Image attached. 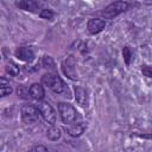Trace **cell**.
Instances as JSON below:
<instances>
[{
  "label": "cell",
  "instance_id": "11",
  "mask_svg": "<svg viewBox=\"0 0 152 152\" xmlns=\"http://www.w3.org/2000/svg\"><path fill=\"white\" fill-rule=\"evenodd\" d=\"M30 94H31V97L37 100V101H42L45 96V90L43 88V86L40 83H33L30 88Z\"/></svg>",
  "mask_w": 152,
  "mask_h": 152
},
{
  "label": "cell",
  "instance_id": "4",
  "mask_svg": "<svg viewBox=\"0 0 152 152\" xmlns=\"http://www.w3.org/2000/svg\"><path fill=\"white\" fill-rule=\"evenodd\" d=\"M20 114H21V119L25 124H33L38 120L40 113H39L38 107H36L31 103H27L21 107Z\"/></svg>",
  "mask_w": 152,
  "mask_h": 152
},
{
  "label": "cell",
  "instance_id": "17",
  "mask_svg": "<svg viewBox=\"0 0 152 152\" xmlns=\"http://www.w3.org/2000/svg\"><path fill=\"white\" fill-rule=\"evenodd\" d=\"M42 63H43V66L46 68V69H49V70H55V69H56L55 62H53V59H52L51 56L45 55V56L43 57V62H42Z\"/></svg>",
  "mask_w": 152,
  "mask_h": 152
},
{
  "label": "cell",
  "instance_id": "12",
  "mask_svg": "<svg viewBox=\"0 0 152 152\" xmlns=\"http://www.w3.org/2000/svg\"><path fill=\"white\" fill-rule=\"evenodd\" d=\"M18 7L24 10V11L32 12V13L38 12V5L36 4L34 0H20L19 4H18Z\"/></svg>",
  "mask_w": 152,
  "mask_h": 152
},
{
  "label": "cell",
  "instance_id": "1",
  "mask_svg": "<svg viewBox=\"0 0 152 152\" xmlns=\"http://www.w3.org/2000/svg\"><path fill=\"white\" fill-rule=\"evenodd\" d=\"M42 83L44 86H46L48 88H50L53 93L56 94H62V93H68V87L65 86V83L63 82V80L55 74H45L42 76Z\"/></svg>",
  "mask_w": 152,
  "mask_h": 152
},
{
  "label": "cell",
  "instance_id": "7",
  "mask_svg": "<svg viewBox=\"0 0 152 152\" xmlns=\"http://www.w3.org/2000/svg\"><path fill=\"white\" fill-rule=\"evenodd\" d=\"M74 95H75L76 102L81 107H88L89 106V95H88L87 89H84L83 87L76 86L74 88Z\"/></svg>",
  "mask_w": 152,
  "mask_h": 152
},
{
  "label": "cell",
  "instance_id": "3",
  "mask_svg": "<svg viewBox=\"0 0 152 152\" xmlns=\"http://www.w3.org/2000/svg\"><path fill=\"white\" fill-rule=\"evenodd\" d=\"M127 8L128 4L126 1H114L102 11V15L104 19H113L120 13L127 11Z\"/></svg>",
  "mask_w": 152,
  "mask_h": 152
},
{
  "label": "cell",
  "instance_id": "2",
  "mask_svg": "<svg viewBox=\"0 0 152 152\" xmlns=\"http://www.w3.org/2000/svg\"><path fill=\"white\" fill-rule=\"evenodd\" d=\"M58 112L61 115V119L63 124L71 125L78 120V113L75 109V107L66 102H59L58 103Z\"/></svg>",
  "mask_w": 152,
  "mask_h": 152
},
{
  "label": "cell",
  "instance_id": "20",
  "mask_svg": "<svg viewBox=\"0 0 152 152\" xmlns=\"http://www.w3.org/2000/svg\"><path fill=\"white\" fill-rule=\"evenodd\" d=\"M39 15H40V18H43V19H49V20H51L55 14H53V12H52L51 10H43Z\"/></svg>",
  "mask_w": 152,
  "mask_h": 152
},
{
  "label": "cell",
  "instance_id": "19",
  "mask_svg": "<svg viewBox=\"0 0 152 152\" xmlns=\"http://www.w3.org/2000/svg\"><path fill=\"white\" fill-rule=\"evenodd\" d=\"M141 72L144 76L152 78V66L151 65H146V64L141 65Z\"/></svg>",
  "mask_w": 152,
  "mask_h": 152
},
{
  "label": "cell",
  "instance_id": "6",
  "mask_svg": "<svg viewBox=\"0 0 152 152\" xmlns=\"http://www.w3.org/2000/svg\"><path fill=\"white\" fill-rule=\"evenodd\" d=\"M62 70L64 72V75L72 80V81H77L78 80V75L76 71V61L72 56H69L66 59L63 61L62 63Z\"/></svg>",
  "mask_w": 152,
  "mask_h": 152
},
{
  "label": "cell",
  "instance_id": "14",
  "mask_svg": "<svg viewBox=\"0 0 152 152\" xmlns=\"http://www.w3.org/2000/svg\"><path fill=\"white\" fill-rule=\"evenodd\" d=\"M61 135H62L61 128H59V127H56V126H53V125H51V127L46 131V137H48V139L51 140V141L58 140V139L61 138Z\"/></svg>",
  "mask_w": 152,
  "mask_h": 152
},
{
  "label": "cell",
  "instance_id": "9",
  "mask_svg": "<svg viewBox=\"0 0 152 152\" xmlns=\"http://www.w3.org/2000/svg\"><path fill=\"white\" fill-rule=\"evenodd\" d=\"M15 57L20 61H24V62H32L34 59V53L32 51L31 48H27V46H21V48H18L14 52Z\"/></svg>",
  "mask_w": 152,
  "mask_h": 152
},
{
  "label": "cell",
  "instance_id": "16",
  "mask_svg": "<svg viewBox=\"0 0 152 152\" xmlns=\"http://www.w3.org/2000/svg\"><path fill=\"white\" fill-rule=\"evenodd\" d=\"M17 95H18V97L24 99V100H28V99L31 97L30 89H27V88L24 87V86H19V87L17 88Z\"/></svg>",
  "mask_w": 152,
  "mask_h": 152
},
{
  "label": "cell",
  "instance_id": "15",
  "mask_svg": "<svg viewBox=\"0 0 152 152\" xmlns=\"http://www.w3.org/2000/svg\"><path fill=\"white\" fill-rule=\"evenodd\" d=\"M6 72L10 75V76H18L19 72H20V69L19 66L13 63V62H10L7 65H6Z\"/></svg>",
  "mask_w": 152,
  "mask_h": 152
},
{
  "label": "cell",
  "instance_id": "13",
  "mask_svg": "<svg viewBox=\"0 0 152 152\" xmlns=\"http://www.w3.org/2000/svg\"><path fill=\"white\" fill-rule=\"evenodd\" d=\"M12 91H13V88L10 84V82L5 77H1V80H0V96L5 97V96L10 95Z\"/></svg>",
  "mask_w": 152,
  "mask_h": 152
},
{
  "label": "cell",
  "instance_id": "5",
  "mask_svg": "<svg viewBox=\"0 0 152 152\" xmlns=\"http://www.w3.org/2000/svg\"><path fill=\"white\" fill-rule=\"evenodd\" d=\"M37 107H38V109H39V113H40L42 118H43L48 124L53 125V124L56 122V119H57L56 112H55L53 107H52L49 102H46V101H40Z\"/></svg>",
  "mask_w": 152,
  "mask_h": 152
},
{
  "label": "cell",
  "instance_id": "21",
  "mask_svg": "<svg viewBox=\"0 0 152 152\" xmlns=\"http://www.w3.org/2000/svg\"><path fill=\"white\" fill-rule=\"evenodd\" d=\"M31 151H43V152H46V151H48V147L42 146V145H38V146L32 147V148H31Z\"/></svg>",
  "mask_w": 152,
  "mask_h": 152
},
{
  "label": "cell",
  "instance_id": "8",
  "mask_svg": "<svg viewBox=\"0 0 152 152\" xmlns=\"http://www.w3.org/2000/svg\"><path fill=\"white\" fill-rule=\"evenodd\" d=\"M106 26V21L103 19H100V18H93L88 21V25H87V28L89 31L90 34H97L100 33Z\"/></svg>",
  "mask_w": 152,
  "mask_h": 152
},
{
  "label": "cell",
  "instance_id": "18",
  "mask_svg": "<svg viewBox=\"0 0 152 152\" xmlns=\"http://www.w3.org/2000/svg\"><path fill=\"white\" fill-rule=\"evenodd\" d=\"M122 57H124V61H125L126 65L128 66L131 64V59H132V52H131V49L128 46H125L122 49Z\"/></svg>",
  "mask_w": 152,
  "mask_h": 152
},
{
  "label": "cell",
  "instance_id": "22",
  "mask_svg": "<svg viewBox=\"0 0 152 152\" xmlns=\"http://www.w3.org/2000/svg\"><path fill=\"white\" fill-rule=\"evenodd\" d=\"M36 1V4L38 5V6H40V5H44L45 4V0H34Z\"/></svg>",
  "mask_w": 152,
  "mask_h": 152
},
{
  "label": "cell",
  "instance_id": "10",
  "mask_svg": "<svg viewBox=\"0 0 152 152\" xmlns=\"http://www.w3.org/2000/svg\"><path fill=\"white\" fill-rule=\"evenodd\" d=\"M86 128H87V125L84 122H74L71 125H66L64 129L70 137H80L86 131Z\"/></svg>",
  "mask_w": 152,
  "mask_h": 152
}]
</instances>
